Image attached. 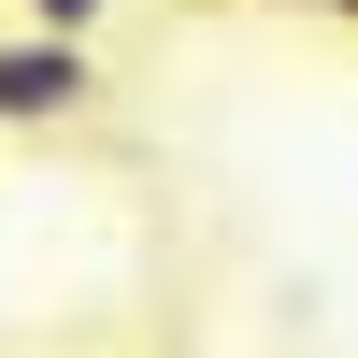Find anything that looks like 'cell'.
Instances as JSON below:
<instances>
[{"instance_id":"6da1fadb","label":"cell","mask_w":358,"mask_h":358,"mask_svg":"<svg viewBox=\"0 0 358 358\" xmlns=\"http://www.w3.org/2000/svg\"><path fill=\"white\" fill-rule=\"evenodd\" d=\"M86 115H101V43L0 29V129H86Z\"/></svg>"},{"instance_id":"7a4b0ae2","label":"cell","mask_w":358,"mask_h":358,"mask_svg":"<svg viewBox=\"0 0 358 358\" xmlns=\"http://www.w3.org/2000/svg\"><path fill=\"white\" fill-rule=\"evenodd\" d=\"M101 15L115 0H15V29H72V43H101Z\"/></svg>"},{"instance_id":"3957f363","label":"cell","mask_w":358,"mask_h":358,"mask_svg":"<svg viewBox=\"0 0 358 358\" xmlns=\"http://www.w3.org/2000/svg\"><path fill=\"white\" fill-rule=\"evenodd\" d=\"M258 15H344V0H258Z\"/></svg>"},{"instance_id":"277c9868","label":"cell","mask_w":358,"mask_h":358,"mask_svg":"<svg viewBox=\"0 0 358 358\" xmlns=\"http://www.w3.org/2000/svg\"><path fill=\"white\" fill-rule=\"evenodd\" d=\"M344 29H358V0H344Z\"/></svg>"}]
</instances>
